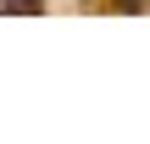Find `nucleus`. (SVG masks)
I'll return each instance as SVG.
<instances>
[{"mask_svg":"<svg viewBox=\"0 0 150 144\" xmlns=\"http://www.w3.org/2000/svg\"><path fill=\"white\" fill-rule=\"evenodd\" d=\"M6 11H17V17H33V11H45V0H6Z\"/></svg>","mask_w":150,"mask_h":144,"instance_id":"f257e3e1","label":"nucleus"},{"mask_svg":"<svg viewBox=\"0 0 150 144\" xmlns=\"http://www.w3.org/2000/svg\"><path fill=\"white\" fill-rule=\"evenodd\" d=\"M139 6H145V0H117V11H139Z\"/></svg>","mask_w":150,"mask_h":144,"instance_id":"f03ea898","label":"nucleus"}]
</instances>
